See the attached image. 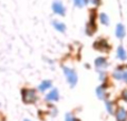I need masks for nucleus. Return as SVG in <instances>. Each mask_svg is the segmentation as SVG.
Segmentation results:
<instances>
[{
	"instance_id": "0eeeda50",
	"label": "nucleus",
	"mask_w": 127,
	"mask_h": 121,
	"mask_svg": "<svg viewBox=\"0 0 127 121\" xmlns=\"http://www.w3.org/2000/svg\"><path fill=\"white\" fill-rule=\"evenodd\" d=\"M126 35V31H125V28H124L123 24H117L116 27V36L119 38V39H123Z\"/></svg>"
},
{
	"instance_id": "39448f33",
	"label": "nucleus",
	"mask_w": 127,
	"mask_h": 121,
	"mask_svg": "<svg viewBox=\"0 0 127 121\" xmlns=\"http://www.w3.org/2000/svg\"><path fill=\"white\" fill-rule=\"evenodd\" d=\"M117 121H126L127 120V112L124 108H119L116 113Z\"/></svg>"
},
{
	"instance_id": "4468645a",
	"label": "nucleus",
	"mask_w": 127,
	"mask_h": 121,
	"mask_svg": "<svg viewBox=\"0 0 127 121\" xmlns=\"http://www.w3.org/2000/svg\"><path fill=\"white\" fill-rule=\"evenodd\" d=\"M51 86V82L50 81H44L39 86V90L40 91H45L47 88H49V87Z\"/></svg>"
},
{
	"instance_id": "2eb2a0df",
	"label": "nucleus",
	"mask_w": 127,
	"mask_h": 121,
	"mask_svg": "<svg viewBox=\"0 0 127 121\" xmlns=\"http://www.w3.org/2000/svg\"><path fill=\"white\" fill-rule=\"evenodd\" d=\"M75 1V4L77 7H84L86 3H87V0H74Z\"/></svg>"
},
{
	"instance_id": "9d476101",
	"label": "nucleus",
	"mask_w": 127,
	"mask_h": 121,
	"mask_svg": "<svg viewBox=\"0 0 127 121\" xmlns=\"http://www.w3.org/2000/svg\"><path fill=\"white\" fill-rule=\"evenodd\" d=\"M54 26H55V28L57 29L58 31H62V32H64V31L66 30V26L64 23H62V22L55 21V22H54Z\"/></svg>"
},
{
	"instance_id": "a211bd4d",
	"label": "nucleus",
	"mask_w": 127,
	"mask_h": 121,
	"mask_svg": "<svg viewBox=\"0 0 127 121\" xmlns=\"http://www.w3.org/2000/svg\"><path fill=\"white\" fill-rule=\"evenodd\" d=\"M122 97H123V99L125 100V101H127V89L123 91V95H122Z\"/></svg>"
},
{
	"instance_id": "1a4fd4ad",
	"label": "nucleus",
	"mask_w": 127,
	"mask_h": 121,
	"mask_svg": "<svg viewBox=\"0 0 127 121\" xmlns=\"http://www.w3.org/2000/svg\"><path fill=\"white\" fill-rule=\"evenodd\" d=\"M117 57H118V59L121 60H125L127 58V53L125 51V49L123 48V47H118V49H117Z\"/></svg>"
},
{
	"instance_id": "dca6fc26",
	"label": "nucleus",
	"mask_w": 127,
	"mask_h": 121,
	"mask_svg": "<svg viewBox=\"0 0 127 121\" xmlns=\"http://www.w3.org/2000/svg\"><path fill=\"white\" fill-rule=\"evenodd\" d=\"M106 106H107L108 112H110V113H114V110H113V103H110V102H107V103H106Z\"/></svg>"
},
{
	"instance_id": "f8f14e48",
	"label": "nucleus",
	"mask_w": 127,
	"mask_h": 121,
	"mask_svg": "<svg viewBox=\"0 0 127 121\" xmlns=\"http://www.w3.org/2000/svg\"><path fill=\"white\" fill-rule=\"evenodd\" d=\"M99 18H100L101 23H104V24H108V23H109V18H108V16L106 15V13H100Z\"/></svg>"
},
{
	"instance_id": "7ed1b4c3",
	"label": "nucleus",
	"mask_w": 127,
	"mask_h": 121,
	"mask_svg": "<svg viewBox=\"0 0 127 121\" xmlns=\"http://www.w3.org/2000/svg\"><path fill=\"white\" fill-rule=\"evenodd\" d=\"M95 48L98 49V50L101 51H107L109 50V44L106 42V40H98L97 42H95Z\"/></svg>"
},
{
	"instance_id": "f3484780",
	"label": "nucleus",
	"mask_w": 127,
	"mask_h": 121,
	"mask_svg": "<svg viewBox=\"0 0 127 121\" xmlns=\"http://www.w3.org/2000/svg\"><path fill=\"white\" fill-rule=\"evenodd\" d=\"M87 2H90V3L95 4V6H99L100 4V0H87Z\"/></svg>"
},
{
	"instance_id": "412c9836",
	"label": "nucleus",
	"mask_w": 127,
	"mask_h": 121,
	"mask_svg": "<svg viewBox=\"0 0 127 121\" xmlns=\"http://www.w3.org/2000/svg\"><path fill=\"white\" fill-rule=\"evenodd\" d=\"M25 121H29V120H25Z\"/></svg>"
},
{
	"instance_id": "aec40b11",
	"label": "nucleus",
	"mask_w": 127,
	"mask_h": 121,
	"mask_svg": "<svg viewBox=\"0 0 127 121\" xmlns=\"http://www.w3.org/2000/svg\"><path fill=\"white\" fill-rule=\"evenodd\" d=\"M123 80H125L127 82V71H124V75H123Z\"/></svg>"
},
{
	"instance_id": "20e7f679",
	"label": "nucleus",
	"mask_w": 127,
	"mask_h": 121,
	"mask_svg": "<svg viewBox=\"0 0 127 121\" xmlns=\"http://www.w3.org/2000/svg\"><path fill=\"white\" fill-rule=\"evenodd\" d=\"M53 9H54V11H55L56 13H58V15H65V8H64V6L60 2H58V1H56V2H54V4H53Z\"/></svg>"
},
{
	"instance_id": "ddd939ff",
	"label": "nucleus",
	"mask_w": 127,
	"mask_h": 121,
	"mask_svg": "<svg viewBox=\"0 0 127 121\" xmlns=\"http://www.w3.org/2000/svg\"><path fill=\"white\" fill-rule=\"evenodd\" d=\"M97 96H98V98H100V99L105 98V89H104V87H98V88H97Z\"/></svg>"
},
{
	"instance_id": "f03ea898",
	"label": "nucleus",
	"mask_w": 127,
	"mask_h": 121,
	"mask_svg": "<svg viewBox=\"0 0 127 121\" xmlns=\"http://www.w3.org/2000/svg\"><path fill=\"white\" fill-rule=\"evenodd\" d=\"M22 98H24L25 102L30 103V102L36 101V93L33 90H24L22 91Z\"/></svg>"
},
{
	"instance_id": "9b49d317",
	"label": "nucleus",
	"mask_w": 127,
	"mask_h": 121,
	"mask_svg": "<svg viewBox=\"0 0 127 121\" xmlns=\"http://www.w3.org/2000/svg\"><path fill=\"white\" fill-rule=\"evenodd\" d=\"M123 75H124V70H122V69H116V70L114 71V77L118 80L119 79L123 80Z\"/></svg>"
},
{
	"instance_id": "6e6552de",
	"label": "nucleus",
	"mask_w": 127,
	"mask_h": 121,
	"mask_svg": "<svg viewBox=\"0 0 127 121\" xmlns=\"http://www.w3.org/2000/svg\"><path fill=\"white\" fill-rule=\"evenodd\" d=\"M58 98H59V95H58V91L56 89H54L48 96H47V100L48 101H57Z\"/></svg>"
},
{
	"instance_id": "423d86ee",
	"label": "nucleus",
	"mask_w": 127,
	"mask_h": 121,
	"mask_svg": "<svg viewBox=\"0 0 127 121\" xmlns=\"http://www.w3.org/2000/svg\"><path fill=\"white\" fill-rule=\"evenodd\" d=\"M95 64H96L97 68H106L107 67V60L105 59L104 57H99L96 59V61H95Z\"/></svg>"
},
{
	"instance_id": "f257e3e1",
	"label": "nucleus",
	"mask_w": 127,
	"mask_h": 121,
	"mask_svg": "<svg viewBox=\"0 0 127 121\" xmlns=\"http://www.w3.org/2000/svg\"><path fill=\"white\" fill-rule=\"evenodd\" d=\"M64 72H65L66 77H67L68 82L70 83V86H75L77 82V75L72 69L67 68V67H64Z\"/></svg>"
},
{
	"instance_id": "6ab92c4d",
	"label": "nucleus",
	"mask_w": 127,
	"mask_h": 121,
	"mask_svg": "<svg viewBox=\"0 0 127 121\" xmlns=\"http://www.w3.org/2000/svg\"><path fill=\"white\" fill-rule=\"evenodd\" d=\"M66 121H75V119L72 118V116L67 115V116H66Z\"/></svg>"
}]
</instances>
